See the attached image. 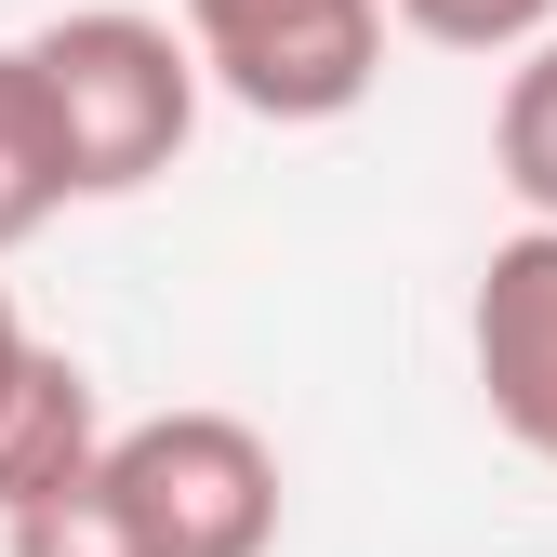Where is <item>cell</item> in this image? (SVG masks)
<instances>
[{"label": "cell", "mask_w": 557, "mask_h": 557, "mask_svg": "<svg viewBox=\"0 0 557 557\" xmlns=\"http://www.w3.org/2000/svg\"><path fill=\"white\" fill-rule=\"evenodd\" d=\"M27 66H40L53 147H66V199H133V186H160L186 160V133H199V53L160 14H120V0L53 14L27 40Z\"/></svg>", "instance_id": "1"}, {"label": "cell", "mask_w": 557, "mask_h": 557, "mask_svg": "<svg viewBox=\"0 0 557 557\" xmlns=\"http://www.w3.org/2000/svg\"><path fill=\"white\" fill-rule=\"evenodd\" d=\"M94 492L120 505V531L147 557H265L293 478L239 411H147V425H107Z\"/></svg>", "instance_id": "2"}, {"label": "cell", "mask_w": 557, "mask_h": 557, "mask_svg": "<svg viewBox=\"0 0 557 557\" xmlns=\"http://www.w3.org/2000/svg\"><path fill=\"white\" fill-rule=\"evenodd\" d=\"M199 81L252 120H345L385 81V0H186Z\"/></svg>", "instance_id": "3"}, {"label": "cell", "mask_w": 557, "mask_h": 557, "mask_svg": "<svg viewBox=\"0 0 557 557\" xmlns=\"http://www.w3.org/2000/svg\"><path fill=\"white\" fill-rule=\"evenodd\" d=\"M465 359H478L492 425H505L531 465H557V226L492 239L478 306H465Z\"/></svg>", "instance_id": "4"}, {"label": "cell", "mask_w": 557, "mask_h": 557, "mask_svg": "<svg viewBox=\"0 0 557 557\" xmlns=\"http://www.w3.org/2000/svg\"><path fill=\"white\" fill-rule=\"evenodd\" d=\"M107 451V411H94V372L66 359V345H40L27 385L0 398V518H27L40 492H66V478H94Z\"/></svg>", "instance_id": "5"}, {"label": "cell", "mask_w": 557, "mask_h": 557, "mask_svg": "<svg viewBox=\"0 0 557 557\" xmlns=\"http://www.w3.org/2000/svg\"><path fill=\"white\" fill-rule=\"evenodd\" d=\"M66 213V147H53V107H40V66L27 40L0 53V252H27Z\"/></svg>", "instance_id": "6"}, {"label": "cell", "mask_w": 557, "mask_h": 557, "mask_svg": "<svg viewBox=\"0 0 557 557\" xmlns=\"http://www.w3.org/2000/svg\"><path fill=\"white\" fill-rule=\"evenodd\" d=\"M492 173L531 226H557V27L505 66V94H492Z\"/></svg>", "instance_id": "7"}, {"label": "cell", "mask_w": 557, "mask_h": 557, "mask_svg": "<svg viewBox=\"0 0 557 557\" xmlns=\"http://www.w3.org/2000/svg\"><path fill=\"white\" fill-rule=\"evenodd\" d=\"M0 557H147L120 531V505L94 492V478H66V492H40L27 518H0Z\"/></svg>", "instance_id": "8"}, {"label": "cell", "mask_w": 557, "mask_h": 557, "mask_svg": "<svg viewBox=\"0 0 557 557\" xmlns=\"http://www.w3.org/2000/svg\"><path fill=\"white\" fill-rule=\"evenodd\" d=\"M385 14L411 40H438V53H531L557 27V0H385Z\"/></svg>", "instance_id": "9"}, {"label": "cell", "mask_w": 557, "mask_h": 557, "mask_svg": "<svg viewBox=\"0 0 557 557\" xmlns=\"http://www.w3.org/2000/svg\"><path fill=\"white\" fill-rule=\"evenodd\" d=\"M27 359H40V332L14 319V293H0V398H14V385H27Z\"/></svg>", "instance_id": "10"}]
</instances>
